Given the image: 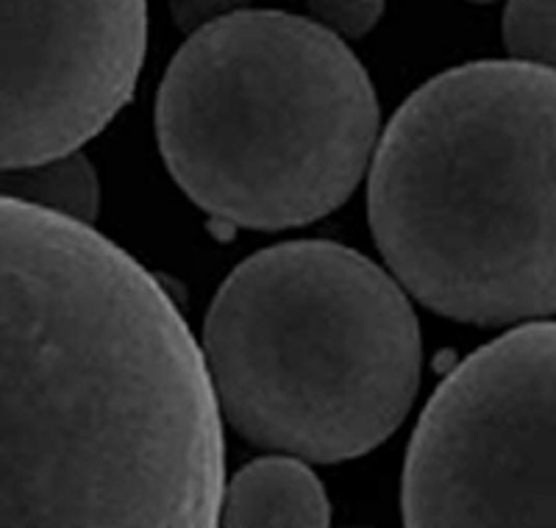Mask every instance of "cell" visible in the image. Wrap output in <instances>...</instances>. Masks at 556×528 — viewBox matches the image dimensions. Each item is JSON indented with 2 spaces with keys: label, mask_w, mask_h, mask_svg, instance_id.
Masks as SVG:
<instances>
[{
  "label": "cell",
  "mask_w": 556,
  "mask_h": 528,
  "mask_svg": "<svg viewBox=\"0 0 556 528\" xmlns=\"http://www.w3.org/2000/svg\"><path fill=\"white\" fill-rule=\"evenodd\" d=\"M367 214L390 271L437 315H556L554 70L473 62L424 84L381 134Z\"/></svg>",
  "instance_id": "obj_2"
},
{
  "label": "cell",
  "mask_w": 556,
  "mask_h": 528,
  "mask_svg": "<svg viewBox=\"0 0 556 528\" xmlns=\"http://www.w3.org/2000/svg\"><path fill=\"white\" fill-rule=\"evenodd\" d=\"M217 406L253 445L345 462L404 423L420 328L379 264L326 239L253 253L203 323Z\"/></svg>",
  "instance_id": "obj_4"
},
{
  "label": "cell",
  "mask_w": 556,
  "mask_h": 528,
  "mask_svg": "<svg viewBox=\"0 0 556 528\" xmlns=\"http://www.w3.org/2000/svg\"><path fill=\"white\" fill-rule=\"evenodd\" d=\"M223 526H329V498L320 478L298 456H267L242 467L231 485L223 487Z\"/></svg>",
  "instance_id": "obj_7"
},
{
  "label": "cell",
  "mask_w": 556,
  "mask_h": 528,
  "mask_svg": "<svg viewBox=\"0 0 556 528\" xmlns=\"http://www.w3.org/2000/svg\"><path fill=\"white\" fill-rule=\"evenodd\" d=\"M0 196L51 209L81 223L96 221L101 203L98 176L81 153L0 171Z\"/></svg>",
  "instance_id": "obj_8"
},
{
  "label": "cell",
  "mask_w": 556,
  "mask_h": 528,
  "mask_svg": "<svg viewBox=\"0 0 556 528\" xmlns=\"http://www.w3.org/2000/svg\"><path fill=\"white\" fill-rule=\"evenodd\" d=\"M504 45L515 62L556 73V0H506Z\"/></svg>",
  "instance_id": "obj_9"
},
{
  "label": "cell",
  "mask_w": 556,
  "mask_h": 528,
  "mask_svg": "<svg viewBox=\"0 0 556 528\" xmlns=\"http://www.w3.org/2000/svg\"><path fill=\"white\" fill-rule=\"evenodd\" d=\"M470 3H495V0H470Z\"/></svg>",
  "instance_id": "obj_11"
},
{
  "label": "cell",
  "mask_w": 556,
  "mask_h": 528,
  "mask_svg": "<svg viewBox=\"0 0 556 528\" xmlns=\"http://www.w3.org/2000/svg\"><path fill=\"white\" fill-rule=\"evenodd\" d=\"M167 171L228 226H304L351 198L379 137L359 59L320 23L231 12L203 23L156 98Z\"/></svg>",
  "instance_id": "obj_3"
},
{
  "label": "cell",
  "mask_w": 556,
  "mask_h": 528,
  "mask_svg": "<svg viewBox=\"0 0 556 528\" xmlns=\"http://www.w3.org/2000/svg\"><path fill=\"white\" fill-rule=\"evenodd\" d=\"M406 526H556V323L486 342L417 420Z\"/></svg>",
  "instance_id": "obj_5"
},
{
  "label": "cell",
  "mask_w": 556,
  "mask_h": 528,
  "mask_svg": "<svg viewBox=\"0 0 556 528\" xmlns=\"http://www.w3.org/2000/svg\"><path fill=\"white\" fill-rule=\"evenodd\" d=\"M146 0H0V171L67 156L131 101Z\"/></svg>",
  "instance_id": "obj_6"
},
{
  "label": "cell",
  "mask_w": 556,
  "mask_h": 528,
  "mask_svg": "<svg viewBox=\"0 0 556 528\" xmlns=\"http://www.w3.org/2000/svg\"><path fill=\"white\" fill-rule=\"evenodd\" d=\"M223 476L165 287L89 223L0 196V526L206 528Z\"/></svg>",
  "instance_id": "obj_1"
},
{
  "label": "cell",
  "mask_w": 556,
  "mask_h": 528,
  "mask_svg": "<svg viewBox=\"0 0 556 528\" xmlns=\"http://www.w3.org/2000/svg\"><path fill=\"white\" fill-rule=\"evenodd\" d=\"M323 28L337 37H362L376 26L384 3L381 0H309Z\"/></svg>",
  "instance_id": "obj_10"
}]
</instances>
